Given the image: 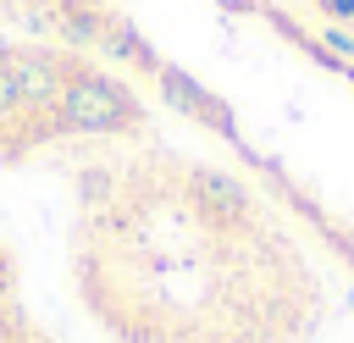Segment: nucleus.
Wrapping results in <instances>:
<instances>
[{"label": "nucleus", "mask_w": 354, "mask_h": 343, "mask_svg": "<svg viewBox=\"0 0 354 343\" xmlns=\"http://www.w3.org/2000/svg\"><path fill=\"white\" fill-rule=\"evenodd\" d=\"M304 50L354 77V0H260Z\"/></svg>", "instance_id": "obj_1"}, {"label": "nucleus", "mask_w": 354, "mask_h": 343, "mask_svg": "<svg viewBox=\"0 0 354 343\" xmlns=\"http://www.w3.org/2000/svg\"><path fill=\"white\" fill-rule=\"evenodd\" d=\"M0 343H72L50 321V310L28 293V266L6 227H0Z\"/></svg>", "instance_id": "obj_2"}]
</instances>
